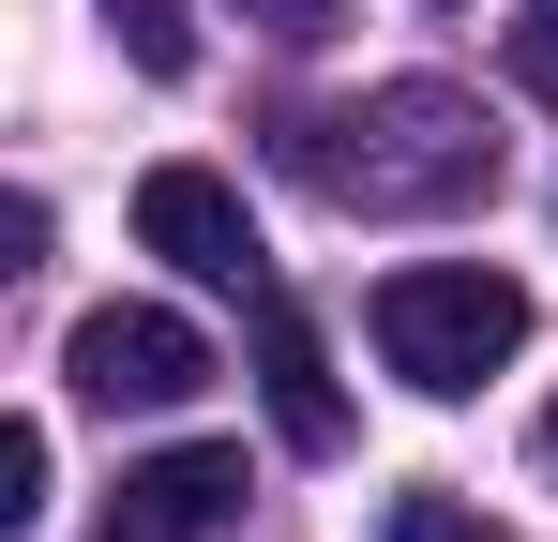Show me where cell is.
<instances>
[{"mask_svg":"<svg viewBox=\"0 0 558 542\" xmlns=\"http://www.w3.org/2000/svg\"><path fill=\"white\" fill-rule=\"evenodd\" d=\"M287 167L332 211H468V196H498V121L438 76H392L348 106H287Z\"/></svg>","mask_w":558,"mask_h":542,"instance_id":"obj_1","label":"cell"},{"mask_svg":"<svg viewBox=\"0 0 558 542\" xmlns=\"http://www.w3.org/2000/svg\"><path fill=\"white\" fill-rule=\"evenodd\" d=\"M392 542H468V513H453V497H408V513H392Z\"/></svg>","mask_w":558,"mask_h":542,"instance_id":"obj_11","label":"cell"},{"mask_svg":"<svg viewBox=\"0 0 558 542\" xmlns=\"http://www.w3.org/2000/svg\"><path fill=\"white\" fill-rule=\"evenodd\" d=\"M136 242L167 271H196V286H227V301H272V242H257V211L211 167H151L136 181Z\"/></svg>","mask_w":558,"mask_h":542,"instance_id":"obj_4","label":"cell"},{"mask_svg":"<svg viewBox=\"0 0 558 542\" xmlns=\"http://www.w3.org/2000/svg\"><path fill=\"white\" fill-rule=\"evenodd\" d=\"M257 377H272V438L287 452H348V392L302 332V301H257Z\"/></svg>","mask_w":558,"mask_h":542,"instance_id":"obj_6","label":"cell"},{"mask_svg":"<svg viewBox=\"0 0 558 542\" xmlns=\"http://www.w3.org/2000/svg\"><path fill=\"white\" fill-rule=\"evenodd\" d=\"M544 467H558V407H544Z\"/></svg>","mask_w":558,"mask_h":542,"instance_id":"obj_12","label":"cell"},{"mask_svg":"<svg viewBox=\"0 0 558 542\" xmlns=\"http://www.w3.org/2000/svg\"><path fill=\"white\" fill-rule=\"evenodd\" d=\"M363 332H377V361H392L423 407H453V392H483L498 361L529 347V286L483 271V257H423V271H377Z\"/></svg>","mask_w":558,"mask_h":542,"instance_id":"obj_2","label":"cell"},{"mask_svg":"<svg viewBox=\"0 0 558 542\" xmlns=\"http://www.w3.org/2000/svg\"><path fill=\"white\" fill-rule=\"evenodd\" d=\"M242 15H257L272 46H302V30H332V0H242Z\"/></svg>","mask_w":558,"mask_h":542,"instance_id":"obj_10","label":"cell"},{"mask_svg":"<svg viewBox=\"0 0 558 542\" xmlns=\"http://www.w3.org/2000/svg\"><path fill=\"white\" fill-rule=\"evenodd\" d=\"M61 377L92 407H182V392H211V332L167 317V301H92L76 347H61Z\"/></svg>","mask_w":558,"mask_h":542,"instance_id":"obj_3","label":"cell"},{"mask_svg":"<svg viewBox=\"0 0 558 542\" xmlns=\"http://www.w3.org/2000/svg\"><path fill=\"white\" fill-rule=\"evenodd\" d=\"M46 513V422H0V528Z\"/></svg>","mask_w":558,"mask_h":542,"instance_id":"obj_8","label":"cell"},{"mask_svg":"<svg viewBox=\"0 0 558 542\" xmlns=\"http://www.w3.org/2000/svg\"><path fill=\"white\" fill-rule=\"evenodd\" d=\"M513 76L558 90V0H529V15H513Z\"/></svg>","mask_w":558,"mask_h":542,"instance_id":"obj_9","label":"cell"},{"mask_svg":"<svg viewBox=\"0 0 558 542\" xmlns=\"http://www.w3.org/2000/svg\"><path fill=\"white\" fill-rule=\"evenodd\" d=\"M242 497H257V482H242V452H227V438H182V452H151V467H121V482H106L92 542H211Z\"/></svg>","mask_w":558,"mask_h":542,"instance_id":"obj_5","label":"cell"},{"mask_svg":"<svg viewBox=\"0 0 558 542\" xmlns=\"http://www.w3.org/2000/svg\"><path fill=\"white\" fill-rule=\"evenodd\" d=\"M106 30H121L136 76H196V15H182V0H106Z\"/></svg>","mask_w":558,"mask_h":542,"instance_id":"obj_7","label":"cell"}]
</instances>
